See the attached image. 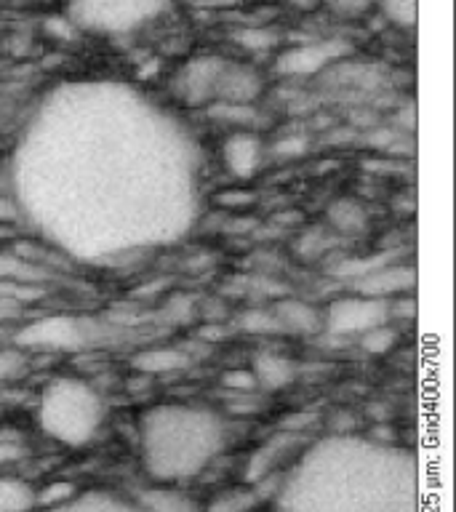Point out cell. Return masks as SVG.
Here are the masks:
<instances>
[{
  "instance_id": "cell-1",
  "label": "cell",
  "mask_w": 456,
  "mask_h": 512,
  "mask_svg": "<svg viewBox=\"0 0 456 512\" xmlns=\"http://www.w3.org/2000/svg\"><path fill=\"white\" fill-rule=\"evenodd\" d=\"M416 462L366 438L320 440L283 475L278 512H416Z\"/></svg>"
},
{
  "instance_id": "cell-2",
  "label": "cell",
  "mask_w": 456,
  "mask_h": 512,
  "mask_svg": "<svg viewBox=\"0 0 456 512\" xmlns=\"http://www.w3.org/2000/svg\"><path fill=\"white\" fill-rule=\"evenodd\" d=\"M227 424L214 408L163 403L139 419L144 470L158 483L195 478L222 454Z\"/></svg>"
},
{
  "instance_id": "cell-3",
  "label": "cell",
  "mask_w": 456,
  "mask_h": 512,
  "mask_svg": "<svg viewBox=\"0 0 456 512\" xmlns=\"http://www.w3.org/2000/svg\"><path fill=\"white\" fill-rule=\"evenodd\" d=\"M102 395L78 376H56L38 398V422L48 438L64 446H83L104 424Z\"/></svg>"
},
{
  "instance_id": "cell-4",
  "label": "cell",
  "mask_w": 456,
  "mask_h": 512,
  "mask_svg": "<svg viewBox=\"0 0 456 512\" xmlns=\"http://www.w3.org/2000/svg\"><path fill=\"white\" fill-rule=\"evenodd\" d=\"M171 0H67L75 30L94 35H128L166 14Z\"/></svg>"
},
{
  "instance_id": "cell-5",
  "label": "cell",
  "mask_w": 456,
  "mask_h": 512,
  "mask_svg": "<svg viewBox=\"0 0 456 512\" xmlns=\"http://www.w3.org/2000/svg\"><path fill=\"white\" fill-rule=\"evenodd\" d=\"M14 342L24 352H75L96 342V323L72 315H51L19 328Z\"/></svg>"
},
{
  "instance_id": "cell-6",
  "label": "cell",
  "mask_w": 456,
  "mask_h": 512,
  "mask_svg": "<svg viewBox=\"0 0 456 512\" xmlns=\"http://www.w3.org/2000/svg\"><path fill=\"white\" fill-rule=\"evenodd\" d=\"M382 323H390V302L355 291L336 296L323 307V331L331 336H363Z\"/></svg>"
},
{
  "instance_id": "cell-7",
  "label": "cell",
  "mask_w": 456,
  "mask_h": 512,
  "mask_svg": "<svg viewBox=\"0 0 456 512\" xmlns=\"http://www.w3.org/2000/svg\"><path fill=\"white\" fill-rule=\"evenodd\" d=\"M307 446H310V438L302 430L283 427V432H275L270 440H264L262 446L251 454L246 480L259 483V480L272 478V475H286L299 462V456L307 451Z\"/></svg>"
},
{
  "instance_id": "cell-8",
  "label": "cell",
  "mask_w": 456,
  "mask_h": 512,
  "mask_svg": "<svg viewBox=\"0 0 456 512\" xmlns=\"http://www.w3.org/2000/svg\"><path fill=\"white\" fill-rule=\"evenodd\" d=\"M344 54L347 48L339 40H307L296 46H283L275 56V72L283 78H312Z\"/></svg>"
},
{
  "instance_id": "cell-9",
  "label": "cell",
  "mask_w": 456,
  "mask_h": 512,
  "mask_svg": "<svg viewBox=\"0 0 456 512\" xmlns=\"http://www.w3.org/2000/svg\"><path fill=\"white\" fill-rule=\"evenodd\" d=\"M267 142L259 131L251 128H240V131H227L219 147V158H222L224 171L238 179V182H248L254 179L267 163Z\"/></svg>"
},
{
  "instance_id": "cell-10",
  "label": "cell",
  "mask_w": 456,
  "mask_h": 512,
  "mask_svg": "<svg viewBox=\"0 0 456 512\" xmlns=\"http://www.w3.org/2000/svg\"><path fill=\"white\" fill-rule=\"evenodd\" d=\"M227 59L214 54H200L190 62H184L179 70H176L174 91L176 96L182 99L184 104H192V107H208V104L216 99V83H219V75H222V67Z\"/></svg>"
},
{
  "instance_id": "cell-11",
  "label": "cell",
  "mask_w": 456,
  "mask_h": 512,
  "mask_svg": "<svg viewBox=\"0 0 456 512\" xmlns=\"http://www.w3.org/2000/svg\"><path fill=\"white\" fill-rule=\"evenodd\" d=\"M416 283L414 267L408 264H392L384 262L379 267H374L371 272H366L363 278L352 280L350 291L363 296H371V299H382V302H395L398 296L408 294Z\"/></svg>"
},
{
  "instance_id": "cell-12",
  "label": "cell",
  "mask_w": 456,
  "mask_h": 512,
  "mask_svg": "<svg viewBox=\"0 0 456 512\" xmlns=\"http://www.w3.org/2000/svg\"><path fill=\"white\" fill-rule=\"evenodd\" d=\"M264 94V75L259 67L246 62H232L227 59L216 83L214 102H235V104H256Z\"/></svg>"
},
{
  "instance_id": "cell-13",
  "label": "cell",
  "mask_w": 456,
  "mask_h": 512,
  "mask_svg": "<svg viewBox=\"0 0 456 512\" xmlns=\"http://www.w3.org/2000/svg\"><path fill=\"white\" fill-rule=\"evenodd\" d=\"M134 502L142 512H203V504L174 483H152L139 488Z\"/></svg>"
},
{
  "instance_id": "cell-14",
  "label": "cell",
  "mask_w": 456,
  "mask_h": 512,
  "mask_svg": "<svg viewBox=\"0 0 456 512\" xmlns=\"http://www.w3.org/2000/svg\"><path fill=\"white\" fill-rule=\"evenodd\" d=\"M371 227V214L358 198L342 195L326 208V230L334 238H360Z\"/></svg>"
},
{
  "instance_id": "cell-15",
  "label": "cell",
  "mask_w": 456,
  "mask_h": 512,
  "mask_svg": "<svg viewBox=\"0 0 456 512\" xmlns=\"http://www.w3.org/2000/svg\"><path fill=\"white\" fill-rule=\"evenodd\" d=\"M270 312L280 326V334H318L323 331V310L304 299H278Z\"/></svg>"
},
{
  "instance_id": "cell-16",
  "label": "cell",
  "mask_w": 456,
  "mask_h": 512,
  "mask_svg": "<svg viewBox=\"0 0 456 512\" xmlns=\"http://www.w3.org/2000/svg\"><path fill=\"white\" fill-rule=\"evenodd\" d=\"M251 374L256 379V387L267 392L286 390L288 384H294L296 379V363L283 352L264 350L256 352L254 366H251Z\"/></svg>"
},
{
  "instance_id": "cell-17",
  "label": "cell",
  "mask_w": 456,
  "mask_h": 512,
  "mask_svg": "<svg viewBox=\"0 0 456 512\" xmlns=\"http://www.w3.org/2000/svg\"><path fill=\"white\" fill-rule=\"evenodd\" d=\"M43 512H142L136 502H128L123 496H115L110 491H83L67 499L64 504L46 507Z\"/></svg>"
},
{
  "instance_id": "cell-18",
  "label": "cell",
  "mask_w": 456,
  "mask_h": 512,
  "mask_svg": "<svg viewBox=\"0 0 456 512\" xmlns=\"http://www.w3.org/2000/svg\"><path fill=\"white\" fill-rule=\"evenodd\" d=\"M190 366V355L179 347H150L134 355V368L147 376L176 374Z\"/></svg>"
},
{
  "instance_id": "cell-19",
  "label": "cell",
  "mask_w": 456,
  "mask_h": 512,
  "mask_svg": "<svg viewBox=\"0 0 456 512\" xmlns=\"http://www.w3.org/2000/svg\"><path fill=\"white\" fill-rule=\"evenodd\" d=\"M208 115H211L216 123H222L227 131H240V128L259 131L264 118L256 104H235V102H211L208 104Z\"/></svg>"
},
{
  "instance_id": "cell-20",
  "label": "cell",
  "mask_w": 456,
  "mask_h": 512,
  "mask_svg": "<svg viewBox=\"0 0 456 512\" xmlns=\"http://www.w3.org/2000/svg\"><path fill=\"white\" fill-rule=\"evenodd\" d=\"M48 275L51 272L46 267H40L24 254H19V251H3L0 248V283L16 280V283H40L43 286Z\"/></svg>"
},
{
  "instance_id": "cell-21",
  "label": "cell",
  "mask_w": 456,
  "mask_h": 512,
  "mask_svg": "<svg viewBox=\"0 0 456 512\" xmlns=\"http://www.w3.org/2000/svg\"><path fill=\"white\" fill-rule=\"evenodd\" d=\"M262 502V494L251 483H246V486L224 488L222 494H216L203 507V512H256Z\"/></svg>"
},
{
  "instance_id": "cell-22",
  "label": "cell",
  "mask_w": 456,
  "mask_h": 512,
  "mask_svg": "<svg viewBox=\"0 0 456 512\" xmlns=\"http://www.w3.org/2000/svg\"><path fill=\"white\" fill-rule=\"evenodd\" d=\"M35 510V488L16 475H0V512Z\"/></svg>"
},
{
  "instance_id": "cell-23",
  "label": "cell",
  "mask_w": 456,
  "mask_h": 512,
  "mask_svg": "<svg viewBox=\"0 0 456 512\" xmlns=\"http://www.w3.org/2000/svg\"><path fill=\"white\" fill-rule=\"evenodd\" d=\"M376 11L398 30L416 27V0H376Z\"/></svg>"
},
{
  "instance_id": "cell-24",
  "label": "cell",
  "mask_w": 456,
  "mask_h": 512,
  "mask_svg": "<svg viewBox=\"0 0 456 512\" xmlns=\"http://www.w3.org/2000/svg\"><path fill=\"white\" fill-rule=\"evenodd\" d=\"M318 3L342 22H360L371 11H376V0H318Z\"/></svg>"
},
{
  "instance_id": "cell-25",
  "label": "cell",
  "mask_w": 456,
  "mask_h": 512,
  "mask_svg": "<svg viewBox=\"0 0 456 512\" xmlns=\"http://www.w3.org/2000/svg\"><path fill=\"white\" fill-rule=\"evenodd\" d=\"M27 368V352L16 344H0V382H11L19 379Z\"/></svg>"
},
{
  "instance_id": "cell-26",
  "label": "cell",
  "mask_w": 456,
  "mask_h": 512,
  "mask_svg": "<svg viewBox=\"0 0 456 512\" xmlns=\"http://www.w3.org/2000/svg\"><path fill=\"white\" fill-rule=\"evenodd\" d=\"M395 339H398V331L392 328V320L390 323H382V326L371 328V331H366L363 336H358L360 347L366 352H374V355H382V352L392 350Z\"/></svg>"
},
{
  "instance_id": "cell-27",
  "label": "cell",
  "mask_w": 456,
  "mask_h": 512,
  "mask_svg": "<svg viewBox=\"0 0 456 512\" xmlns=\"http://www.w3.org/2000/svg\"><path fill=\"white\" fill-rule=\"evenodd\" d=\"M75 494H78V488L72 483H51L43 491H35V507H56V504H64Z\"/></svg>"
},
{
  "instance_id": "cell-28",
  "label": "cell",
  "mask_w": 456,
  "mask_h": 512,
  "mask_svg": "<svg viewBox=\"0 0 456 512\" xmlns=\"http://www.w3.org/2000/svg\"><path fill=\"white\" fill-rule=\"evenodd\" d=\"M243 48H251V51H264V48H272L278 43V35L272 30H264V27H251V30H240L235 35Z\"/></svg>"
},
{
  "instance_id": "cell-29",
  "label": "cell",
  "mask_w": 456,
  "mask_h": 512,
  "mask_svg": "<svg viewBox=\"0 0 456 512\" xmlns=\"http://www.w3.org/2000/svg\"><path fill=\"white\" fill-rule=\"evenodd\" d=\"M224 387L232 392H256L259 387H256V379L254 374H251V368L248 371H243V368H238V371H230V374H224Z\"/></svg>"
},
{
  "instance_id": "cell-30",
  "label": "cell",
  "mask_w": 456,
  "mask_h": 512,
  "mask_svg": "<svg viewBox=\"0 0 456 512\" xmlns=\"http://www.w3.org/2000/svg\"><path fill=\"white\" fill-rule=\"evenodd\" d=\"M24 456V448L19 443L16 435H0V467H8V464H16Z\"/></svg>"
},
{
  "instance_id": "cell-31",
  "label": "cell",
  "mask_w": 456,
  "mask_h": 512,
  "mask_svg": "<svg viewBox=\"0 0 456 512\" xmlns=\"http://www.w3.org/2000/svg\"><path fill=\"white\" fill-rule=\"evenodd\" d=\"M216 200H219L224 208H243L246 203L254 200V195H251V190H224Z\"/></svg>"
},
{
  "instance_id": "cell-32",
  "label": "cell",
  "mask_w": 456,
  "mask_h": 512,
  "mask_svg": "<svg viewBox=\"0 0 456 512\" xmlns=\"http://www.w3.org/2000/svg\"><path fill=\"white\" fill-rule=\"evenodd\" d=\"M14 219H16L14 206H11V203H8V200L0 195V222H14Z\"/></svg>"
},
{
  "instance_id": "cell-33",
  "label": "cell",
  "mask_w": 456,
  "mask_h": 512,
  "mask_svg": "<svg viewBox=\"0 0 456 512\" xmlns=\"http://www.w3.org/2000/svg\"><path fill=\"white\" fill-rule=\"evenodd\" d=\"M286 3H291V6H315L318 0H286Z\"/></svg>"
},
{
  "instance_id": "cell-34",
  "label": "cell",
  "mask_w": 456,
  "mask_h": 512,
  "mask_svg": "<svg viewBox=\"0 0 456 512\" xmlns=\"http://www.w3.org/2000/svg\"><path fill=\"white\" fill-rule=\"evenodd\" d=\"M0 120H3V115H0Z\"/></svg>"
},
{
  "instance_id": "cell-35",
  "label": "cell",
  "mask_w": 456,
  "mask_h": 512,
  "mask_svg": "<svg viewBox=\"0 0 456 512\" xmlns=\"http://www.w3.org/2000/svg\"><path fill=\"white\" fill-rule=\"evenodd\" d=\"M256 512H259V510H256Z\"/></svg>"
}]
</instances>
